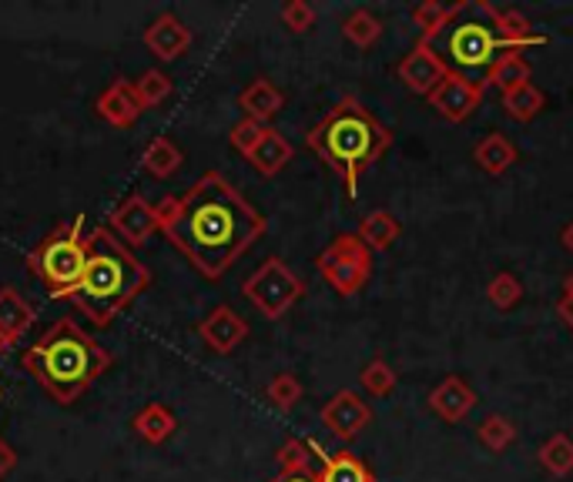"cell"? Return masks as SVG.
Returning <instances> with one entry per match:
<instances>
[{
	"label": "cell",
	"mask_w": 573,
	"mask_h": 482,
	"mask_svg": "<svg viewBox=\"0 0 573 482\" xmlns=\"http://www.w3.org/2000/svg\"><path fill=\"white\" fill-rule=\"evenodd\" d=\"M155 208L164 238L208 282L225 279V272L269 228L266 214L248 205L222 171H205L185 198H164Z\"/></svg>",
	"instance_id": "1"
},
{
	"label": "cell",
	"mask_w": 573,
	"mask_h": 482,
	"mask_svg": "<svg viewBox=\"0 0 573 482\" xmlns=\"http://www.w3.org/2000/svg\"><path fill=\"white\" fill-rule=\"evenodd\" d=\"M305 145L326 168H332L342 185L345 198H359V178L392 148V131L373 118V111L356 98L342 95L326 118L308 131Z\"/></svg>",
	"instance_id": "2"
},
{
	"label": "cell",
	"mask_w": 573,
	"mask_h": 482,
	"mask_svg": "<svg viewBox=\"0 0 573 482\" xmlns=\"http://www.w3.org/2000/svg\"><path fill=\"white\" fill-rule=\"evenodd\" d=\"M24 369L58 406H71L111 369V353L77 322L61 319L24 353Z\"/></svg>",
	"instance_id": "3"
},
{
	"label": "cell",
	"mask_w": 573,
	"mask_h": 482,
	"mask_svg": "<svg viewBox=\"0 0 573 482\" xmlns=\"http://www.w3.org/2000/svg\"><path fill=\"white\" fill-rule=\"evenodd\" d=\"M148 285H151V272L145 261H138L124 242H118L111 228L101 225L87 235V269L68 301H74L77 312H84L95 325L105 329Z\"/></svg>",
	"instance_id": "4"
},
{
	"label": "cell",
	"mask_w": 573,
	"mask_h": 482,
	"mask_svg": "<svg viewBox=\"0 0 573 482\" xmlns=\"http://www.w3.org/2000/svg\"><path fill=\"white\" fill-rule=\"evenodd\" d=\"M473 14L476 17H470V0H466V11H463L466 21L456 17L443 34H439V44H443V51H447V67H453V74L473 81L476 87L487 91L493 64L513 48L493 27L487 0H473Z\"/></svg>",
	"instance_id": "5"
},
{
	"label": "cell",
	"mask_w": 573,
	"mask_h": 482,
	"mask_svg": "<svg viewBox=\"0 0 573 482\" xmlns=\"http://www.w3.org/2000/svg\"><path fill=\"white\" fill-rule=\"evenodd\" d=\"M27 269L31 275L48 288L54 301H68L71 292L81 285L87 269V235H84V214L74 222L58 225L51 235H44L27 251Z\"/></svg>",
	"instance_id": "6"
},
{
	"label": "cell",
	"mask_w": 573,
	"mask_h": 482,
	"mask_svg": "<svg viewBox=\"0 0 573 482\" xmlns=\"http://www.w3.org/2000/svg\"><path fill=\"white\" fill-rule=\"evenodd\" d=\"M316 269L336 295L352 298V295H359L373 279V251L366 248V242L359 235L342 232L319 251Z\"/></svg>",
	"instance_id": "7"
},
{
	"label": "cell",
	"mask_w": 573,
	"mask_h": 482,
	"mask_svg": "<svg viewBox=\"0 0 573 482\" xmlns=\"http://www.w3.org/2000/svg\"><path fill=\"white\" fill-rule=\"evenodd\" d=\"M242 295L266 316L269 322H279L292 305L305 295V279L282 258H266L261 265L242 282Z\"/></svg>",
	"instance_id": "8"
},
{
	"label": "cell",
	"mask_w": 573,
	"mask_h": 482,
	"mask_svg": "<svg viewBox=\"0 0 573 482\" xmlns=\"http://www.w3.org/2000/svg\"><path fill=\"white\" fill-rule=\"evenodd\" d=\"M395 74H400V81L410 87L413 95H419V98H429L439 84H443V77L450 74V67H447V58L439 54L436 48H432V40H416L413 44V51L395 64Z\"/></svg>",
	"instance_id": "9"
},
{
	"label": "cell",
	"mask_w": 573,
	"mask_h": 482,
	"mask_svg": "<svg viewBox=\"0 0 573 482\" xmlns=\"http://www.w3.org/2000/svg\"><path fill=\"white\" fill-rule=\"evenodd\" d=\"M108 228L118 235V242H124L127 248L145 245L155 232H161L158 222V208L145 201V195H127L124 201H118L111 208Z\"/></svg>",
	"instance_id": "10"
},
{
	"label": "cell",
	"mask_w": 573,
	"mask_h": 482,
	"mask_svg": "<svg viewBox=\"0 0 573 482\" xmlns=\"http://www.w3.org/2000/svg\"><path fill=\"white\" fill-rule=\"evenodd\" d=\"M319 419H322V425L336 435L339 443H352L373 422V409H369V403L359 396V392L339 388L336 396L322 406Z\"/></svg>",
	"instance_id": "11"
},
{
	"label": "cell",
	"mask_w": 573,
	"mask_h": 482,
	"mask_svg": "<svg viewBox=\"0 0 573 482\" xmlns=\"http://www.w3.org/2000/svg\"><path fill=\"white\" fill-rule=\"evenodd\" d=\"M479 101H483V87H476L473 81H466V77H460L453 71L429 95V108L439 118H447L450 124H463L479 108Z\"/></svg>",
	"instance_id": "12"
},
{
	"label": "cell",
	"mask_w": 573,
	"mask_h": 482,
	"mask_svg": "<svg viewBox=\"0 0 573 482\" xmlns=\"http://www.w3.org/2000/svg\"><path fill=\"white\" fill-rule=\"evenodd\" d=\"M198 335L202 342L218 356H229L248 338V322L232 309V305H218L211 309L202 322H198Z\"/></svg>",
	"instance_id": "13"
},
{
	"label": "cell",
	"mask_w": 573,
	"mask_h": 482,
	"mask_svg": "<svg viewBox=\"0 0 573 482\" xmlns=\"http://www.w3.org/2000/svg\"><path fill=\"white\" fill-rule=\"evenodd\" d=\"M145 48L158 58V61H179L182 54H188L192 48V30L185 27V21H179L174 14H158L145 34Z\"/></svg>",
	"instance_id": "14"
},
{
	"label": "cell",
	"mask_w": 573,
	"mask_h": 482,
	"mask_svg": "<svg viewBox=\"0 0 573 482\" xmlns=\"http://www.w3.org/2000/svg\"><path fill=\"white\" fill-rule=\"evenodd\" d=\"M34 319H37V309L14 285L0 288V353H11L24 338V332L34 325Z\"/></svg>",
	"instance_id": "15"
},
{
	"label": "cell",
	"mask_w": 573,
	"mask_h": 482,
	"mask_svg": "<svg viewBox=\"0 0 573 482\" xmlns=\"http://www.w3.org/2000/svg\"><path fill=\"white\" fill-rule=\"evenodd\" d=\"M429 409L443 422H463L476 409V392L460 375H447L429 392Z\"/></svg>",
	"instance_id": "16"
},
{
	"label": "cell",
	"mask_w": 573,
	"mask_h": 482,
	"mask_svg": "<svg viewBox=\"0 0 573 482\" xmlns=\"http://www.w3.org/2000/svg\"><path fill=\"white\" fill-rule=\"evenodd\" d=\"M98 114L111 124V127H135L138 118L145 114L138 95H135V84L131 81H111L105 87V95L98 98Z\"/></svg>",
	"instance_id": "17"
},
{
	"label": "cell",
	"mask_w": 573,
	"mask_h": 482,
	"mask_svg": "<svg viewBox=\"0 0 573 482\" xmlns=\"http://www.w3.org/2000/svg\"><path fill=\"white\" fill-rule=\"evenodd\" d=\"M308 446H313V453L322 459V469L316 472V482H376L373 469L359 459V456H352L349 449L342 453H322L319 443L308 440Z\"/></svg>",
	"instance_id": "18"
},
{
	"label": "cell",
	"mask_w": 573,
	"mask_h": 482,
	"mask_svg": "<svg viewBox=\"0 0 573 482\" xmlns=\"http://www.w3.org/2000/svg\"><path fill=\"white\" fill-rule=\"evenodd\" d=\"M239 108L245 111V118H252L258 124H269L285 108V95L279 91L269 77H255L245 91L239 95Z\"/></svg>",
	"instance_id": "19"
},
{
	"label": "cell",
	"mask_w": 573,
	"mask_h": 482,
	"mask_svg": "<svg viewBox=\"0 0 573 482\" xmlns=\"http://www.w3.org/2000/svg\"><path fill=\"white\" fill-rule=\"evenodd\" d=\"M490 21L513 51H526V48H540V44H547V37L534 30L531 17L520 14L516 8H493L490 4Z\"/></svg>",
	"instance_id": "20"
},
{
	"label": "cell",
	"mask_w": 573,
	"mask_h": 482,
	"mask_svg": "<svg viewBox=\"0 0 573 482\" xmlns=\"http://www.w3.org/2000/svg\"><path fill=\"white\" fill-rule=\"evenodd\" d=\"M292 158H295V148L289 145V138L279 135L276 127H269V131H266V138H261V141L248 151L245 161L261 174V178H276V174H279Z\"/></svg>",
	"instance_id": "21"
},
{
	"label": "cell",
	"mask_w": 573,
	"mask_h": 482,
	"mask_svg": "<svg viewBox=\"0 0 573 482\" xmlns=\"http://www.w3.org/2000/svg\"><path fill=\"white\" fill-rule=\"evenodd\" d=\"M516 145L500 135V131H493V135H487L483 141H476L473 148V161L479 164V171H487L490 178H500V174H507L513 164H516Z\"/></svg>",
	"instance_id": "22"
},
{
	"label": "cell",
	"mask_w": 573,
	"mask_h": 482,
	"mask_svg": "<svg viewBox=\"0 0 573 482\" xmlns=\"http://www.w3.org/2000/svg\"><path fill=\"white\" fill-rule=\"evenodd\" d=\"M131 429H135L148 446H161V443L171 440L174 429H179V419H174V412L168 406L148 403V406H142L135 412V419H131Z\"/></svg>",
	"instance_id": "23"
},
{
	"label": "cell",
	"mask_w": 573,
	"mask_h": 482,
	"mask_svg": "<svg viewBox=\"0 0 573 482\" xmlns=\"http://www.w3.org/2000/svg\"><path fill=\"white\" fill-rule=\"evenodd\" d=\"M182 161H185L182 148L174 145L171 138H164V135L151 138V141H148V148L142 151V168L151 174V178H158V182L171 178V174L182 168Z\"/></svg>",
	"instance_id": "24"
},
{
	"label": "cell",
	"mask_w": 573,
	"mask_h": 482,
	"mask_svg": "<svg viewBox=\"0 0 573 482\" xmlns=\"http://www.w3.org/2000/svg\"><path fill=\"white\" fill-rule=\"evenodd\" d=\"M463 11H466V0H460V4H439V0H423V4L413 11V24L419 27L423 40H432L436 34H443Z\"/></svg>",
	"instance_id": "25"
},
{
	"label": "cell",
	"mask_w": 573,
	"mask_h": 482,
	"mask_svg": "<svg viewBox=\"0 0 573 482\" xmlns=\"http://www.w3.org/2000/svg\"><path fill=\"white\" fill-rule=\"evenodd\" d=\"M400 222L386 211V208H373L363 222H359V238L366 242V248L369 251H386V248H392V242L400 238Z\"/></svg>",
	"instance_id": "26"
},
{
	"label": "cell",
	"mask_w": 573,
	"mask_h": 482,
	"mask_svg": "<svg viewBox=\"0 0 573 482\" xmlns=\"http://www.w3.org/2000/svg\"><path fill=\"white\" fill-rule=\"evenodd\" d=\"M503 111H507V118L510 121H516V124H531L544 108H547V98H544V91L537 84H523V87H516V91H510V95H503Z\"/></svg>",
	"instance_id": "27"
},
{
	"label": "cell",
	"mask_w": 573,
	"mask_h": 482,
	"mask_svg": "<svg viewBox=\"0 0 573 482\" xmlns=\"http://www.w3.org/2000/svg\"><path fill=\"white\" fill-rule=\"evenodd\" d=\"M531 74H534L531 61H526L520 51H507L490 71V84L500 87V95H510V91H516V87L531 84Z\"/></svg>",
	"instance_id": "28"
},
{
	"label": "cell",
	"mask_w": 573,
	"mask_h": 482,
	"mask_svg": "<svg viewBox=\"0 0 573 482\" xmlns=\"http://www.w3.org/2000/svg\"><path fill=\"white\" fill-rule=\"evenodd\" d=\"M537 459L553 479H566L573 472V440L566 432H553L550 440L540 446Z\"/></svg>",
	"instance_id": "29"
},
{
	"label": "cell",
	"mask_w": 573,
	"mask_h": 482,
	"mask_svg": "<svg viewBox=\"0 0 573 482\" xmlns=\"http://www.w3.org/2000/svg\"><path fill=\"white\" fill-rule=\"evenodd\" d=\"M342 34L345 40L352 44V48H359V51H369L373 44L382 37V21L373 14V11H352L345 21H342Z\"/></svg>",
	"instance_id": "30"
},
{
	"label": "cell",
	"mask_w": 573,
	"mask_h": 482,
	"mask_svg": "<svg viewBox=\"0 0 573 482\" xmlns=\"http://www.w3.org/2000/svg\"><path fill=\"white\" fill-rule=\"evenodd\" d=\"M476 440H479V446L483 449H490V453H507L513 443H516V425L507 419V416H487L479 422V429H476Z\"/></svg>",
	"instance_id": "31"
},
{
	"label": "cell",
	"mask_w": 573,
	"mask_h": 482,
	"mask_svg": "<svg viewBox=\"0 0 573 482\" xmlns=\"http://www.w3.org/2000/svg\"><path fill=\"white\" fill-rule=\"evenodd\" d=\"M359 382H363V388L369 392L373 399H386L389 392L395 388V382H400V375H395V369H392L382 356H376V359L359 372Z\"/></svg>",
	"instance_id": "32"
},
{
	"label": "cell",
	"mask_w": 573,
	"mask_h": 482,
	"mask_svg": "<svg viewBox=\"0 0 573 482\" xmlns=\"http://www.w3.org/2000/svg\"><path fill=\"white\" fill-rule=\"evenodd\" d=\"M171 77L164 74V71H158V67H151V71H145L138 81H135V95H138V101H142V108L145 111H151V108H158L168 95H171Z\"/></svg>",
	"instance_id": "33"
},
{
	"label": "cell",
	"mask_w": 573,
	"mask_h": 482,
	"mask_svg": "<svg viewBox=\"0 0 573 482\" xmlns=\"http://www.w3.org/2000/svg\"><path fill=\"white\" fill-rule=\"evenodd\" d=\"M266 399L279 409V412H292L302 399V382L292 372H279L269 385H266Z\"/></svg>",
	"instance_id": "34"
},
{
	"label": "cell",
	"mask_w": 573,
	"mask_h": 482,
	"mask_svg": "<svg viewBox=\"0 0 573 482\" xmlns=\"http://www.w3.org/2000/svg\"><path fill=\"white\" fill-rule=\"evenodd\" d=\"M487 298H490L493 309L510 312L513 305H520V298H523V285H520V279H516L513 272H500V275L490 279V285H487Z\"/></svg>",
	"instance_id": "35"
},
{
	"label": "cell",
	"mask_w": 573,
	"mask_h": 482,
	"mask_svg": "<svg viewBox=\"0 0 573 482\" xmlns=\"http://www.w3.org/2000/svg\"><path fill=\"white\" fill-rule=\"evenodd\" d=\"M308 453H313V446H308V440L302 443V440H295V435H292V440H285V443L276 449V466H279V472H285V475H295V472H313V469H308V459H313Z\"/></svg>",
	"instance_id": "36"
},
{
	"label": "cell",
	"mask_w": 573,
	"mask_h": 482,
	"mask_svg": "<svg viewBox=\"0 0 573 482\" xmlns=\"http://www.w3.org/2000/svg\"><path fill=\"white\" fill-rule=\"evenodd\" d=\"M266 131H269V124H258V121H252V118H242L232 131H229V141H232V148L239 151V155H245L248 158V151L266 138Z\"/></svg>",
	"instance_id": "37"
},
{
	"label": "cell",
	"mask_w": 573,
	"mask_h": 482,
	"mask_svg": "<svg viewBox=\"0 0 573 482\" xmlns=\"http://www.w3.org/2000/svg\"><path fill=\"white\" fill-rule=\"evenodd\" d=\"M319 21L316 8L313 4H305V0H289V4L282 8V24L292 30V34H305V30H313Z\"/></svg>",
	"instance_id": "38"
},
{
	"label": "cell",
	"mask_w": 573,
	"mask_h": 482,
	"mask_svg": "<svg viewBox=\"0 0 573 482\" xmlns=\"http://www.w3.org/2000/svg\"><path fill=\"white\" fill-rule=\"evenodd\" d=\"M14 466H17V453L4 440H0V479H4Z\"/></svg>",
	"instance_id": "39"
},
{
	"label": "cell",
	"mask_w": 573,
	"mask_h": 482,
	"mask_svg": "<svg viewBox=\"0 0 573 482\" xmlns=\"http://www.w3.org/2000/svg\"><path fill=\"white\" fill-rule=\"evenodd\" d=\"M557 316H560V322L573 332V295H563V298L557 301Z\"/></svg>",
	"instance_id": "40"
},
{
	"label": "cell",
	"mask_w": 573,
	"mask_h": 482,
	"mask_svg": "<svg viewBox=\"0 0 573 482\" xmlns=\"http://www.w3.org/2000/svg\"><path fill=\"white\" fill-rule=\"evenodd\" d=\"M269 482H316V472H295V475L279 472V475H276V479H269Z\"/></svg>",
	"instance_id": "41"
},
{
	"label": "cell",
	"mask_w": 573,
	"mask_h": 482,
	"mask_svg": "<svg viewBox=\"0 0 573 482\" xmlns=\"http://www.w3.org/2000/svg\"><path fill=\"white\" fill-rule=\"evenodd\" d=\"M560 242H563V248H566V251L573 255V222H570V225H566V228L560 232Z\"/></svg>",
	"instance_id": "42"
},
{
	"label": "cell",
	"mask_w": 573,
	"mask_h": 482,
	"mask_svg": "<svg viewBox=\"0 0 573 482\" xmlns=\"http://www.w3.org/2000/svg\"><path fill=\"white\" fill-rule=\"evenodd\" d=\"M563 295H573V272L563 279Z\"/></svg>",
	"instance_id": "43"
}]
</instances>
